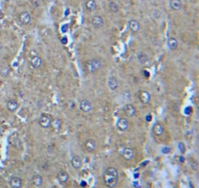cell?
Segmentation results:
<instances>
[{
    "label": "cell",
    "instance_id": "cell-1",
    "mask_svg": "<svg viewBox=\"0 0 199 188\" xmlns=\"http://www.w3.org/2000/svg\"><path fill=\"white\" fill-rule=\"evenodd\" d=\"M103 181L104 184L108 188H114L117 186L119 181V173L116 168L110 167L104 172L103 175Z\"/></svg>",
    "mask_w": 199,
    "mask_h": 188
},
{
    "label": "cell",
    "instance_id": "cell-2",
    "mask_svg": "<svg viewBox=\"0 0 199 188\" xmlns=\"http://www.w3.org/2000/svg\"><path fill=\"white\" fill-rule=\"evenodd\" d=\"M101 61L99 58H91V60H89L87 61V64H85V66H87V69L89 73H94L96 72L97 70H99L101 68Z\"/></svg>",
    "mask_w": 199,
    "mask_h": 188
},
{
    "label": "cell",
    "instance_id": "cell-3",
    "mask_svg": "<svg viewBox=\"0 0 199 188\" xmlns=\"http://www.w3.org/2000/svg\"><path fill=\"white\" fill-rule=\"evenodd\" d=\"M52 121H53V117L50 114L44 113V114H42L40 118H39V125H40L42 128H45V129L49 128V127H50Z\"/></svg>",
    "mask_w": 199,
    "mask_h": 188
},
{
    "label": "cell",
    "instance_id": "cell-4",
    "mask_svg": "<svg viewBox=\"0 0 199 188\" xmlns=\"http://www.w3.org/2000/svg\"><path fill=\"white\" fill-rule=\"evenodd\" d=\"M19 19L22 25H27L31 22V16H30V14L28 13V12L23 11L19 15Z\"/></svg>",
    "mask_w": 199,
    "mask_h": 188
},
{
    "label": "cell",
    "instance_id": "cell-5",
    "mask_svg": "<svg viewBox=\"0 0 199 188\" xmlns=\"http://www.w3.org/2000/svg\"><path fill=\"white\" fill-rule=\"evenodd\" d=\"M30 64H31V66H32L33 68L37 69V68H40L42 64H43V61L40 56H38V55H35V56L31 57L30 58Z\"/></svg>",
    "mask_w": 199,
    "mask_h": 188
},
{
    "label": "cell",
    "instance_id": "cell-6",
    "mask_svg": "<svg viewBox=\"0 0 199 188\" xmlns=\"http://www.w3.org/2000/svg\"><path fill=\"white\" fill-rule=\"evenodd\" d=\"M122 155L126 161H130V160H132L134 157V150L130 147H124L123 148Z\"/></svg>",
    "mask_w": 199,
    "mask_h": 188
},
{
    "label": "cell",
    "instance_id": "cell-7",
    "mask_svg": "<svg viewBox=\"0 0 199 188\" xmlns=\"http://www.w3.org/2000/svg\"><path fill=\"white\" fill-rule=\"evenodd\" d=\"M128 126H129V123H128V120L126 118H120L118 120V123H117V128L119 129V131L120 132H124L127 130Z\"/></svg>",
    "mask_w": 199,
    "mask_h": 188
},
{
    "label": "cell",
    "instance_id": "cell-8",
    "mask_svg": "<svg viewBox=\"0 0 199 188\" xmlns=\"http://www.w3.org/2000/svg\"><path fill=\"white\" fill-rule=\"evenodd\" d=\"M123 111H124V114L127 117H133L136 114V108L134 107L133 104H130V103H127L124 105Z\"/></svg>",
    "mask_w": 199,
    "mask_h": 188
},
{
    "label": "cell",
    "instance_id": "cell-9",
    "mask_svg": "<svg viewBox=\"0 0 199 188\" xmlns=\"http://www.w3.org/2000/svg\"><path fill=\"white\" fill-rule=\"evenodd\" d=\"M9 184L12 188H22V179L19 177H12L9 181Z\"/></svg>",
    "mask_w": 199,
    "mask_h": 188
},
{
    "label": "cell",
    "instance_id": "cell-10",
    "mask_svg": "<svg viewBox=\"0 0 199 188\" xmlns=\"http://www.w3.org/2000/svg\"><path fill=\"white\" fill-rule=\"evenodd\" d=\"M91 23L94 28H100L104 25V19L101 16H94L91 19Z\"/></svg>",
    "mask_w": 199,
    "mask_h": 188
},
{
    "label": "cell",
    "instance_id": "cell-11",
    "mask_svg": "<svg viewBox=\"0 0 199 188\" xmlns=\"http://www.w3.org/2000/svg\"><path fill=\"white\" fill-rule=\"evenodd\" d=\"M92 108V104L88 100H83L80 101V109L84 112H89Z\"/></svg>",
    "mask_w": 199,
    "mask_h": 188
},
{
    "label": "cell",
    "instance_id": "cell-12",
    "mask_svg": "<svg viewBox=\"0 0 199 188\" xmlns=\"http://www.w3.org/2000/svg\"><path fill=\"white\" fill-rule=\"evenodd\" d=\"M139 100L144 104H147L150 103L151 100V95L149 92L147 91H140L139 92Z\"/></svg>",
    "mask_w": 199,
    "mask_h": 188
},
{
    "label": "cell",
    "instance_id": "cell-13",
    "mask_svg": "<svg viewBox=\"0 0 199 188\" xmlns=\"http://www.w3.org/2000/svg\"><path fill=\"white\" fill-rule=\"evenodd\" d=\"M107 85H108V87L111 91H115V90H117L119 87V81L116 77H110L108 79Z\"/></svg>",
    "mask_w": 199,
    "mask_h": 188
},
{
    "label": "cell",
    "instance_id": "cell-14",
    "mask_svg": "<svg viewBox=\"0 0 199 188\" xmlns=\"http://www.w3.org/2000/svg\"><path fill=\"white\" fill-rule=\"evenodd\" d=\"M85 148L88 152H93L96 149V142L93 139H88L85 142Z\"/></svg>",
    "mask_w": 199,
    "mask_h": 188
},
{
    "label": "cell",
    "instance_id": "cell-15",
    "mask_svg": "<svg viewBox=\"0 0 199 188\" xmlns=\"http://www.w3.org/2000/svg\"><path fill=\"white\" fill-rule=\"evenodd\" d=\"M128 26H129V29L133 33L138 32L140 30V23L138 22V21H136V19H130L129 22H128Z\"/></svg>",
    "mask_w": 199,
    "mask_h": 188
},
{
    "label": "cell",
    "instance_id": "cell-16",
    "mask_svg": "<svg viewBox=\"0 0 199 188\" xmlns=\"http://www.w3.org/2000/svg\"><path fill=\"white\" fill-rule=\"evenodd\" d=\"M9 142L12 144V145H14V146H16V147H21L22 146V142H21V139H19V136H18V135L17 134H14V135H12L10 138H9Z\"/></svg>",
    "mask_w": 199,
    "mask_h": 188
},
{
    "label": "cell",
    "instance_id": "cell-17",
    "mask_svg": "<svg viewBox=\"0 0 199 188\" xmlns=\"http://www.w3.org/2000/svg\"><path fill=\"white\" fill-rule=\"evenodd\" d=\"M7 108L11 112H15L19 108V103L16 100H9L7 101Z\"/></svg>",
    "mask_w": 199,
    "mask_h": 188
},
{
    "label": "cell",
    "instance_id": "cell-18",
    "mask_svg": "<svg viewBox=\"0 0 199 188\" xmlns=\"http://www.w3.org/2000/svg\"><path fill=\"white\" fill-rule=\"evenodd\" d=\"M57 179L60 183H66L69 179V175L67 172L65 171H60L57 174Z\"/></svg>",
    "mask_w": 199,
    "mask_h": 188
},
{
    "label": "cell",
    "instance_id": "cell-19",
    "mask_svg": "<svg viewBox=\"0 0 199 188\" xmlns=\"http://www.w3.org/2000/svg\"><path fill=\"white\" fill-rule=\"evenodd\" d=\"M71 164H72V167L74 168V169L79 170L82 167V159L80 156H78V155L74 156L71 160Z\"/></svg>",
    "mask_w": 199,
    "mask_h": 188
},
{
    "label": "cell",
    "instance_id": "cell-20",
    "mask_svg": "<svg viewBox=\"0 0 199 188\" xmlns=\"http://www.w3.org/2000/svg\"><path fill=\"white\" fill-rule=\"evenodd\" d=\"M31 181H32V184L34 186L40 187L43 184V178L40 175H34L32 177V179H31Z\"/></svg>",
    "mask_w": 199,
    "mask_h": 188
},
{
    "label": "cell",
    "instance_id": "cell-21",
    "mask_svg": "<svg viewBox=\"0 0 199 188\" xmlns=\"http://www.w3.org/2000/svg\"><path fill=\"white\" fill-rule=\"evenodd\" d=\"M183 4L181 0H170V7L174 11H179L182 8Z\"/></svg>",
    "mask_w": 199,
    "mask_h": 188
},
{
    "label": "cell",
    "instance_id": "cell-22",
    "mask_svg": "<svg viewBox=\"0 0 199 188\" xmlns=\"http://www.w3.org/2000/svg\"><path fill=\"white\" fill-rule=\"evenodd\" d=\"M154 135L155 136H162L163 135V133H164V129H163V126L161 124H159V123H157L154 126Z\"/></svg>",
    "mask_w": 199,
    "mask_h": 188
},
{
    "label": "cell",
    "instance_id": "cell-23",
    "mask_svg": "<svg viewBox=\"0 0 199 188\" xmlns=\"http://www.w3.org/2000/svg\"><path fill=\"white\" fill-rule=\"evenodd\" d=\"M167 45L170 50H176L178 48V40L174 37H170L167 41Z\"/></svg>",
    "mask_w": 199,
    "mask_h": 188
},
{
    "label": "cell",
    "instance_id": "cell-24",
    "mask_svg": "<svg viewBox=\"0 0 199 188\" xmlns=\"http://www.w3.org/2000/svg\"><path fill=\"white\" fill-rule=\"evenodd\" d=\"M96 2L95 0H88L87 2H85V8H87V10L89 11V12H92L96 9Z\"/></svg>",
    "mask_w": 199,
    "mask_h": 188
},
{
    "label": "cell",
    "instance_id": "cell-25",
    "mask_svg": "<svg viewBox=\"0 0 199 188\" xmlns=\"http://www.w3.org/2000/svg\"><path fill=\"white\" fill-rule=\"evenodd\" d=\"M61 125H62L61 120L56 118V119H53L52 121V124H50V126H53V130L56 131V132H59L61 130Z\"/></svg>",
    "mask_w": 199,
    "mask_h": 188
},
{
    "label": "cell",
    "instance_id": "cell-26",
    "mask_svg": "<svg viewBox=\"0 0 199 188\" xmlns=\"http://www.w3.org/2000/svg\"><path fill=\"white\" fill-rule=\"evenodd\" d=\"M137 58H138V61L143 64H145L149 61V58H148L147 55L145 53H143V52H140V53L137 54Z\"/></svg>",
    "mask_w": 199,
    "mask_h": 188
},
{
    "label": "cell",
    "instance_id": "cell-27",
    "mask_svg": "<svg viewBox=\"0 0 199 188\" xmlns=\"http://www.w3.org/2000/svg\"><path fill=\"white\" fill-rule=\"evenodd\" d=\"M109 9H110V11L112 12V13L115 14V13H118V12L120 11V7L116 2L111 1L110 3H109Z\"/></svg>",
    "mask_w": 199,
    "mask_h": 188
},
{
    "label": "cell",
    "instance_id": "cell-28",
    "mask_svg": "<svg viewBox=\"0 0 199 188\" xmlns=\"http://www.w3.org/2000/svg\"><path fill=\"white\" fill-rule=\"evenodd\" d=\"M9 67H7V66H4V67H2V69H1V75L3 76V77H6L8 74H9Z\"/></svg>",
    "mask_w": 199,
    "mask_h": 188
},
{
    "label": "cell",
    "instance_id": "cell-29",
    "mask_svg": "<svg viewBox=\"0 0 199 188\" xmlns=\"http://www.w3.org/2000/svg\"><path fill=\"white\" fill-rule=\"evenodd\" d=\"M67 106H68L69 109H74V108H75V106H76V104H75V103H74L73 100H70L67 101Z\"/></svg>",
    "mask_w": 199,
    "mask_h": 188
},
{
    "label": "cell",
    "instance_id": "cell-30",
    "mask_svg": "<svg viewBox=\"0 0 199 188\" xmlns=\"http://www.w3.org/2000/svg\"><path fill=\"white\" fill-rule=\"evenodd\" d=\"M179 149H180V151L182 152V153H185V151H186V147H185V145H184V144H183L182 142L179 143Z\"/></svg>",
    "mask_w": 199,
    "mask_h": 188
},
{
    "label": "cell",
    "instance_id": "cell-31",
    "mask_svg": "<svg viewBox=\"0 0 199 188\" xmlns=\"http://www.w3.org/2000/svg\"><path fill=\"white\" fill-rule=\"evenodd\" d=\"M169 152H170V148L169 147H163L162 148V153L167 154V153H169Z\"/></svg>",
    "mask_w": 199,
    "mask_h": 188
},
{
    "label": "cell",
    "instance_id": "cell-32",
    "mask_svg": "<svg viewBox=\"0 0 199 188\" xmlns=\"http://www.w3.org/2000/svg\"><path fill=\"white\" fill-rule=\"evenodd\" d=\"M154 16L157 19H158L159 17H160V15H159V12L158 11H154Z\"/></svg>",
    "mask_w": 199,
    "mask_h": 188
},
{
    "label": "cell",
    "instance_id": "cell-33",
    "mask_svg": "<svg viewBox=\"0 0 199 188\" xmlns=\"http://www.w3.org/2000/svg\"><path fill=\"white\" fill-rule=\"evenodd\" d=\"M144 76L149 77V72H148V71H144Z\"/></svg>",
    "mask_w": 199,
    "mask_h": 188
},
{
    "label": "cell",
    "instance_id": "cell-34",
    "mask_svg": "<svg viewBox=\"0 0 199 188\" xmlns=\"http://www.w3.org/2000/svg\"><path fill=\"white\" fill-rule=\"evenodd\" d=\"M151 115H148V116H147V121H148V122H150V121H151Z\"/></svg>",
    "mask_w": 199,
    "mask_h": 188
},
{
    "label": "cell",
    "instance_id": "cell-35",
    "mask_svg": "<svg viewBox=\"0 0 199 188\" xmlns=\"http://www.w3.org/2000/svg\"><path fill=\"white\" fill-rule=\"evenodd\" d=\"M62 43H63V44H65V43H66V38L65 37L62 38Z\"/></svg>",
    "mask_w": 199,
    "mask_h": 188
},
{
    "label": "cell",
    "instance_id": "cell-36",
    "mask_svg": "<svg viewBox=\"0 0 199 188\" xmlns=\"http://www.w3.org/2000/svg\"><path fill=\"white\" fill-rule=\"evenodd\" d=\"M183 161H184V158H183V157H180V162H183Z\"/></svg>",
    "mask_w": 199,
    "mask_h": 188
},
{
    "label": "cell",
    "instance_id": "cell-37",
    "mask_svg": "<svg viewBox=\"0 0 199 188\" xmlns=\"http://www.w3.org/2000/svg\"><path fill=\"white\" fill-rule=\"evenodd\" d=\"M1 48H2V44H1V42H0V50H1Z\"/></svg>",
    "mask_w": 199,
    "mask_h": 188
},
{
    "label": "cell",
    "instance_id": "cell-38",
    "mask_svg": "<svg viewBox=\"0 0 199 188\" xmlns=\"http://www.w3.org/2000/svg\"><path fill=\"white\" fill-rule=\"evenodd\" d=\"M4 1H6V2H8V1H10V0H4Z\"/></svg>",
    "mask_w": 199,
    "mask_h": 188
}]
</instances>
